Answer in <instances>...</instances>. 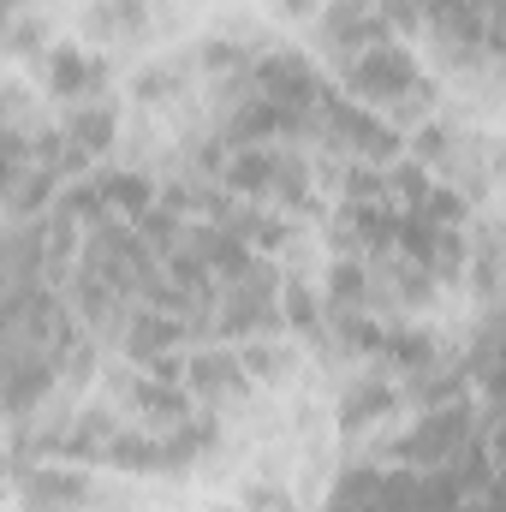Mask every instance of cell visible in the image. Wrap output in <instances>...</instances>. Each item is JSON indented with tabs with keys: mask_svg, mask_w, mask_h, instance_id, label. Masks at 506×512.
Returning <instances> with one entry per match:
<instances>
[{
	"mask_svg": "<svg viewBox=\"0 0 506 512\" xmlns=\"http://www.w3.org/2000/svg\"><path fill=\"white\" fill-rule=\"evenodd\" d=\"M483 429H495L489 417H483ZM477 423H471V399H447V405H429V411H417V423L393 441V465H405V471H435V465H453L477 435H483Z\"/></svg>",
	"mask_w": 506,
	"mask_h": 512,
	"instance_id": "2",
	"label": "cell"
},
{
	"mask_svg": "<svg viewBox=\"0 0 506 512\" xmlns=\"http://www.w3.org/2000/svg\"><path fill=\"white\" fill-rule=\"evenodd\" d=\"M0 477H6V459H0Z\"/></svg>",
	"mask_w": 506,
	"mask_h": 512,
	"instance_id": "13",
	"label": "cell"
},
{
	"mask_svg": "<svg viewBox=\"0 0 506 512\" xmlns=\"http://www.w3.org/2000/svg\"><path fill=\"white\" fill-rule=\"evenodd\" d=\"M191 387H197L203 399H221V393L233 399V393L251 387V370L239 364V352H221V358H215V352H197V358H191Z\"/></svg>",
	"mask_w": 506,
	"mask_h": 512,
	"instance_id": "9",
	"label": "cell"
},
{
	"mask_svg": "<svg viewBox=\"0 0 506 512\" xmlns=\"http://www.w3.org/2000/svg\"><path fill=\"white\" fill-rule=\"evenodd\" d=\"M90 507V483L72 465H36L24 477V512H84Z\"/></svg>",
	"mask_w": 506,
	"mask_h": 512,
	"instance_id": "6",
	"label": "cell"
},
{
	"mask_svg": "<svg viewBox=\"0 0 506 512\" xmlns=\"http://www.w3.org/2000/svg\"><path fill=\"white\" fill-rule=\"evenodd\" d=\"M316 42L328 48V60H346L370 42H393V24L381 6H364V0H334L322 18H316Z\"/></svg>",
	"mask_w": 506,
	"mask_h": 512,
	"instance_id": "5",
	"label": "cell"
},
{
	"mask_svg": "<svg viewBox=\"0 0 506 512\" xmlns=\"http://www.w3.org/2000/svg\"><path fill=\"white\" fill-rule=\"evenodd\" d=\"M42 84L66 108L72 102H90V96L108 90V60L90 54V48H78V42H54V48H42Z\"/></svg>",
	"mask_w": 506,
	"mask_h": 512,
	"instance_id": "4",
	"label": "cell"
},
{
	"mask_svg": "<svg viewBox=\"0 0 506 512\" xmlns=\"http://www.w3.org/2000/svg\"><path fill=\"white\" fill-rule=\"evenodd\" d=\"M405 399H399V387L381 382V376H370V382H352L346 387V405H340V423H346V435H358V429H370L376 417H387V411H399Z\"/></svg>",
	"mask_w": 506,
	"mask_h": 512,
	"instance_id": "8",
	"label": "cell"
},
{
	"mask_svg": "<svg viewBox=\"0 0 506 512\" xmlns=\"http://www.w3.org/2000/svg\"><path fill=\"white\" fill-rule=\"evenodd\" d=\"M114 131H120V114H114V102H102V96H90V102H72V114L60 120V137L84 155V161H96V155H108L114 149Z\"/></svg>",
	"mask_w": 506,
	"mask_h": 512,
	"instance_id": "7",
	"label": "cell"
},
{
	"mask_svg": "<svg viewBox=\"0 0 506 512\" xmlns=\"http://www.w3.org/2000/svg\"><path fill=\"white\" fill-rule=\"evenodd\" d=\"M334 78H340V96L381 114L393 131L405 126H423L435 114V84L423 78L417 54L393 36V42H370L346 60H334Z\"/></svg>",
	"mask_w": 506,
	"mask_h": 512,
	"instance_id": "1",
	"label": "cell"
},
{
	"mask_svg": "<svg viewBox=\"0 0 506 512\" xmlns=\"http://www.w3.org/2000/svg\"><path fill=\"white\" fill-rule=\"evenodd\" d=\"M18 161H24V137L0 126V197H6V179L18 173Z\"/></svg>",
	"mask_w": 506,
	"mask_h": 512,
	"instance_id": "11",
	"label": "cell"
},
{
	"mask_svg": "<svg viewBox=\"0 0 506 512\" xmlns=\"http://www.w3.org/2000/svg\"><path fill=\"white\" fill-rule=\"evenodd\" d=\"M322 90H328L322 72H316L304 54H292V48H268V54L251 60V96L286 108V114H304V120H310V108L322 102Z\"/></svg>",
	"mask_w": 506,
	"mask_h": 512,
	"instance_id": "3",
	"label": "cell"
},
{
	"mask_svg": "<svg viewBox=\"0 0 506 512\" xmlns=\"http://www.w3.org/2000/svg\"><path fill=\"white\" fill-rule=\"evenodd\" d=\"M90 24L102 36H137L143 30V0H96L90 6Z\"/></svg>",
	"mask_w": 506,
	"mask_h": 512,
	"instance_id": "10",
	"label": "cell"
},
{
	"mask_svg": "<svg viewBox=\"0 0 506 512\" xmlns=\"http://www.w3.org/2000/svg\"><path fill=\"white\" fill-rule=\"evenodd\" d=\"M24 6H30V0H0V30H6V24H12V18L24 12Z\"/></svg>",
	"mask_w": 506,
	"mask_h": 512,
	"instance_id": "12",
	"label": "cell"
}]
</instances>
